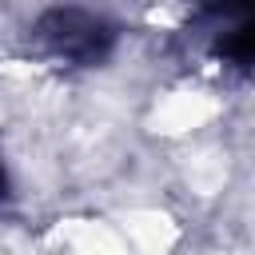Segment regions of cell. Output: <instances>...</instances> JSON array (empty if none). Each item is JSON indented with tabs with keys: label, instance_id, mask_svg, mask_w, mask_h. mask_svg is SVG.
Masks as SVG:
<instances>
[{
	"label": "cell",
	"instance_id": "7a4b0ae2",
	"mask_svg": "<svg viewBox=\"0 0 255 255\" xmlns=\"http://www.w3.org/2000/svg\"><path fill=\"white\" fill-rule=\"evenodd\" d=\"M215 32V56L227 64V68H239V72H251L255 68V8H235V12H223V24L211 28Z\"/></svg>",
	"mask_w": 255,
	"mask_h": 255
},
{
	"label": "cell",
	"instance_id": "6da1fadb",
	"mask_svg": "<svg viewBox=\"0 0 255 255\" xmlns=\"http://www.w3.org/2000/svg\"><path fill=\"white\" fill-rule=\"evenodd\" d=\"M116 24L104 16V12H92V8H76V4H64V8H44L36 20H32V40L44 56L52 60H68V64H100L112 44H116Z\"/></svg>",
	"mask_w": 255,
	"mask_h": 255
},
{
	"label": "cell",
	"instance_id": "3957f363",
	"mask_svg": "<svg viewBox=\"0 0 255 255\" xmlns=\"http://www.w3.org/2000/svg\"><path fill=\"white\" fill-rule=\"evenodd\" d=\"M8 195V163H4V151H0V199Z\"/></svg>",
	"mask_w": 255,
	"mask_h": 255
}]
</instances>
